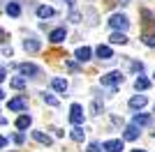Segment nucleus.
Returning <instances> with one entry per match:
<instances>
[{
	"label": "nucleus",
	"instance_id": "obj_25",
	"mask_svg": "<svg viewBox=\"0 0 155 152\" xmlns=\"http://www.w3.org/2000/svg\"><path fill=\"white\" fill-rule=\"evenodd\" d=\"M91 111H93V115H100L104 111V106L100 104V101H93V106H91Z\"/></svg>",
	"mask_w": 155,
	"mask_h": 152
},
{
	"label": "nucleus",
	"instance_id": "obj_38",
	"mask_svg": "<svg viewBox=\"0 0 155 152\" xmlns=\"http://www.w3.org/2000/svg\"><path fill=\"white\" fill-rule=\"evenodd\" d=\"M153 113H155V106H153Z\"/></svg>",
	"mask_w": 155,
	"mask_h": 152
},
{
	"label": "nucleus",
	"instance_id": "obj_30",
	"mask_svg": "<svg viewBox=\"0 0 155 152\" xmlns=\"http://www.w3.org/2000/svg\"><path fill=\"white\" fill-rule=\"evenodd\" d=\"M132 69H134V71H139V74H141V71H143V65H141V62H132Z\"/></svg>",
	"mask_w": 155,
	"mask_h": 152
},
{
	"label": "nucleus",
	"instance_id": "obj_27",
	"mask_svg": "<svg viewBox=\"0 0 155 152\" xmlns=\"http://www.w3.org/2000/svg\"><path fill=\"white\" fill-rule=\"evenodd\" d=\"M2 55H7V58H12V55H14V51H12V46H2Z\"/></svg>",
	"mask_w": 155,
	"mask_h": 152
},
{
	"label": "nucleus",
	"instance_id": "obj_13",
	"mask_svg": "<svg viewBox=\"0 0 155 152\" xmlns=\"http://www.w3.org/2000/svg\"><path fill=\"white\" fill-rule=\"evenodd\" d=\"M91 53H93V51L88 49V46H79L74 55H77V60H79V62H88V60H91Z\"/></svg>",
	"mask_w": 155,
	"mask_h": 152
},
{
	"label": "nucleus",
	"instance_id": "obj_8",
	"mask_svg": "<svg viewBox=\"0 0 155 152\" xmlns=\"http://www.w3.org/2000/svg\"><path fill=\"white\" fill-rule=\"evenodd\" d=\"M5 14H7V16H12V19H19V16H21V5H19V2H14V0H9V2L5 5Z\"/></svg>",
	"mask_w": 155,
	"mask_h": 152
},
{
	"label": "nucleus",
	"instance_id": "obj_5",
	"mask_svg": "<svg viewBox=\"0 0 155 152\" xmlns=\"http://www.w3.org/2000/svg\"><path fill=\"white\" fill-rule=\"evenodd\" d=\"M7 108H9V111H14V113L26 111V108H28V99H26V97H14V99H9Z\"/></svg>",
	"mask_w": 155,
	"mask_h": 152
},
{
	"label": "nucleus",
	"instance_id": "obj_28",
	"mask_svg": "<svg viewBox=\"0 0 155 152\" xmlns=\"http://www.w3.org/2000/svg\"><path fill=\"white\" fill-rule=\"evenodd\" d=\"M65 67H67L70 71H77V69H79V67H77V62H72V60H67V62H65Z\"/></svg>",
	"mask_w": 155,
	"mask_h": 152
},
{
	"label": "nucleus",
	"instance_id": "obj_22",
	"mask_svg": "<svg viewBox=\"0 0 155 152\" xmlns=\"http://www.w3.org/2000/svg\"><path fill=\"white\" fill-rule=\"evenodd\" d=\"M134 88H137V90H148V88H150V81L146 78V76H137Z\"/></svg>",
	"mask_w": 155,
	"mask_h": 152
},
{
	"label": "nucleus",
	"instance_id": "obj_18",
	"mask_svg": "<svg viewBox=\"0 0 155 152\" xmlns=\"http://www.w3.org/2000/svg\"><path fill=\"white\" fill-rule=\"evenodd\" d=\"M30 125H32V118H30V115H19V118H16V129H21V131L28 129Z\"/></svg>",
	"mask_w": 155,
	"mask_h": 152
},
{
	"label": "nucleus",
	"instance_id": "obj_15",
	"mask_svg": "<svg viewBox=\"0 0 155 152\" xmlns=\"http://www.w3.org/2000/svg\"><path fill=\"white\" fill-rule=\"evenodd\" d=\"M70 136H72V141H77V143H81V141L86 138V129L81 125H74V129L70 131Z\"/></svg>",
	"mask_w": 155,
	"mask_h": 152
},
{
	"label": "nucleus",
	"instance_id": "obj_34",
	"mask_svg": "<svg viewBox=\"0 0 155 152\" xmlns=\"http://www.w3.org/2000/svg\"><path fill=\"white\" fill-rule=\"evenodd\" d=\"M0 42H5V30L0 28Z\"/></svg>",
	"mask_w": 155,
	"mask_h": 152
},
{
	"label": "nucleus",
	"instance_id": "obj_19",
	"mask_svg": "<svg viewBox=\"0 0 155 152\" xmlns=\"http://www.w3.org/2000/svg\"><path fill=\"white\" fill-rule=\"evenodd\" d=\"M51 88L56 90V92H67V81H65V78H53L51 81Z\"/></svg>",
	"mask_w": 155,
	"mask_h": 152
},
{
	"label": "nucleus",
	"instance_id": "obj_2",
	"mask_svg": "<svg viewBox=\"0 0 155 152\" xmlns=\"http://www.w3.org/2000/svg\"><path fill=\"white\" fill-rule=\"evenodd\" d=\"M109 25L114 28V30H120V32H125L130 28V19L125 16V14H114L109 19Z\"/></svg>",
	"mask_w": 155,
	"mask_h": 152
},
{
	"label": "nucleus",
	"instance_id": "obj_24",
	"mask_svg": "<svg viewBox=\"0 0 155 152\" xmlns=\"http://www.w3.org/2000/svg\"><path fill=\"white\" fill-rule=\"evenodd\" d=\"M42 99H44V104H49V106H58V99H56L53 95H46V92H44Z\"/></svg>",
	"mask_w": 155,
	"mask_h": 152
},
{
	"label": "nucleus",
	"instance_id": "obj_29",
	"mask_svg": "<svg viewBox=\"0 0 155 152\" xmlns=\"http://www.w3.org/2000/svg\"><path fill=\"white\" fill-rule=\"evenodd\" d=\"M23 138H26V136H23V134H14V143H19V145H21V143H23Z\"/></svg>",
	"mask_w": 155,
	"mask_h": 152
},
{
	"label": "nucleus",
	"instance_id": "obj_11",
	"mask_svg": "<svg viewBox=\"0 0 155 152\" xmlns=\"http://www.w3.org/2000/svg\"><path fill=\"white\" fill-rule=\"evenodd\" d=\"M148 104V99H146V95H134L132 99H130V108H134V111H141L143 106Z\"/></svg>",
	"mask_w": 155,
	"mask_h": 152
},
{
	"label": "nucleus",
	"instance_id": "obj_31",
	"mask_svg": "<svg viewBox=\"0 0 155 152\" xmlns=\"http://www.w3.org/2000/svg\"><path fill=\"white\" fill-rule=\"evenodd\" d=\"M88 152H100V145H97V143H91V145H88Z\"/></svg>",
	"mask_w": 155,
	"mask_h": 152
},
{
	"label": "nucleus",
	"instance_id": "obj_14",
	"mask_svg": "<svg viewBox=\"0 0 155 152\" xmlns=\"http://www.w3.org/2000/svg\"><path fill=\"white\" fill-rule=\"evenodd\" d=\"M37 16L39 19H51V16H56V9L49 5H39L37 7Z\"/></svg>",
	"mask_w": 155,
	"mask_h": 152
},
{
	"label": "nucleus",
	"instance_id": "obj_3",
	"mask_svg": "<svg viewBox=\"0 0 155 152\" xmlns=\"http://www.w3.org/2000/svg\"><path fill=\"white\" fill-rule=\"evenodd\" d=\"M16 69L21 71V76H26V78H35L39 74V67L32 62H23V65H16Z\"/></svg>",
	"mask_w": 155,
	"mask_h": 152
},
{
	"label": "nucleus",
	"instance_id": "obj_32",
	"mask_svg": "<svg viewBox=\"0 0 155 152\" xmlns=\"http://www.w3.org/2000/svg\"><path fill=\"white\" fill-rule=\"evenodd\" d=\"M7 78V71H5V67H0V83Z\"/></svg>",
	"mask_w": 155,
	"mask_h": 152
},
{
	"label": "nucleus",
	"instance_id": "obj_9",
	"mask_svg": "<svg viewBox=\"0 0 155 152\" xmlns=\"http://www.w3.org/2000/svg\"><path fill=\"white\" fill-rule=\"evenodd\" d=\"M23 49L30 51V53H37V51L42 49V42H39L37 37H28V39H23Z\"/></svg>",
	"mask_w": 155,
	"mask_h": 152
},
{
	"label": "nucleus",
	"instance_id": "obj_6",
	"mask_svg": "<svg viewBox=\"0 0 155 152\" xmlns=\"http://www.w3.org/2000/svg\"><path fill=\"white\" fill-rule=\"evenodd\" d=\"M65 39H67V30H65V28H56V30H51V35H49V42H51V44H60Z\"/></svg>",
	"mask_w": 155,
	"mask_h": 152
},
{
	"label": "nucleus",
	"instance_id": "obj_37",
	"mask_svg": "<svg viewBox=\"0 0 155 152\" xmlns=\"http://www.w3.org/2000/svg\"><path fill=\"white\" fill-rule=\"evenodd\" d=\"M132 152H146V150H132Z\"/></svg>",
	"mask_w": 155,
	"mask_h": 152
},
{
	"label": "nucleus",
	"instance_id": "obj_10",
	"mask_svg": "<svg viewBox=\"0 0 155 152\" xmlns=\"http://www.w3.org/2000/svg\"><path fill=\"white\" fill-rule=\"evenodd\" d=\"M150 122H153V118L148 113H134V118H132V125L137 127H148Z\"/></svg>",
	"mask_w": 155,
	"mask_h": 152
},
{
	"label": "nucleus",
	"instance_id": "obj_12",
	"mask_svg": "<svg viewBox=\"0 0 155 152\" xmlns=\"http://www.w3.org/2000/svg\"><path fill=\"white\" fill-rule=\"evenodd\" d=\"M95 53H97L100 60H111V58H114V51H111V46H107V44H100Z\"/></svg>",
	"mask_w": 155,
	"mask_h": 152
},
{
	"label": "nucleus",
	"instance_id": "obj_26",
	"mask_svg": "<svg viewBox=\"0 0 155 152\" xmlns=\"http://www.w3.org/2000/svg\"><path fill=\"white\" fill-rule=\"evenodd\" d=\"M70 21H72V23H79V21H81V14H79V12H72L70 14Z\"/></svg>",
	"mask_w": 155,
	"mask_h": 152
},
{
	"label": "nucleus",
	"instance_id": "obj_39",
	"mask_svg": "<svg viewBox=\"0 0 155 152\" xmlns=\"http://www.w3.org/2000/svg\"><path fill=\"white\" fill-rule=\"evenodd\" d=\"M153 78H155V76H153Z\"/></svg>",
	"mask_w": 155,
	"mask_h": 152
},
{
	"label": "nucleus",
	"instance_id": "obj_23",
	"mask_svg": "<svg viewBox=\"0 0 155 152\" xmlns=\"http://www.w3.org/2000/svg\"><path fill=\"white\" fill-rule=\"evenodd\" d=\"M141 42L148 46V49H155V35H150V32H146V35H143Z\"/></svg>",
	"mask_w": 155,
	"mask_h": 152
},
{
	"label": "nucleus",
	"instance_id": "obj_36",
	"mask_svg": "<svg viewBox=\"0 0 155 152\" xmlns=\"http://www.w3.org/2000/svg\"><path fill=\"white\" fill-rule=\"evenodd\" d=\"M67 5H70V7H74V0H67Z\"/></svg>",
	"mask_w": 155,
	"mask_h": 152
},
{
	"label": "nucleus",
	"instance_id": "obj_20",
	"mask_svg": "<svg viewBox=\"0 0 155 152\" xmlns=\"http://www.w3.org/2000/svg\"><path fill=\"white\" fill-rule=\"evenodd\" d=\"M9 88L23 90V88H26V76H14V78H9Z\"/></svg>",
	"mask_w": 155,
	"mask_h": 152
},
{
	"label": "nucleus",
	"instance_id": "obj_17",
	"mask_svg": "<svg viewBox=\"0 0 155 152\" xmlns=\"http://www.w3.org/2000/svg\"><path fill=\"white\" fill-rule=\"evenodd\" d=\"M32 138L37 141V143H42V145H51L53 141H51V136H49V134H44V131H32Z\"/></svg>",
	"mask_w": 155,
	"mask_h": 152
},
{
	"label": "nucleus",
	"instance_id": "obj_16",
	"mask_svg": "<svg viewBox=\"0 0 155 152\" xmlns=\"http://www.w3.org/2000/svg\"><path fill=\"white\" fill-rule=\"evenodd\" d=\"M123 136H125V141H137V138H139V127H137V125H127Z\"/></svg>",
	"mask_w": 155,
	"mask_h": 152
},
{
	"label": "nucleus",
	"instance_id": "obj_4",
	"mask_svg": "<svg viewBox=\"0 0 155 152\" xmlns=\"http://www.w3.org/2000/svg\"><path fill=\"white\" fill-rule=\"evenodd\" d=\"M70 122H72V125H84V106H81V104H72Z\"/></svg>",
	"mask_w": 155,
	"mask_h": 152
},
{
	"label": "nucleus",
	"instance_id": "obj_33",
	"mask_svg": "<svg viewBox=\"0 0 155 152\" xmlns=\"http://www.w3.org/2000/svg\"><path fill=\"white\" fill-rule=\"evenodd\" d=\"M7 145V138H5V136H0V147H5Z\"/></svg>",
	"mask_w": 155,
	"mask_h": 152
},
{
	"label": "nucleus",
	"instance_id": "obj_21",
	"mask_svg": "<svg viewBox=\"0 0 155 152\" xmlns=\"http://www.w3.org/2000/svg\"><path fill=\"white\" fill-rule=\"evenodd\" d=\"M109 42H111V44H127V37H125V32L116 30V32L109 37Z\"/></svg>",
	"mask_w": 155,
	"mask_h": 152
},
{
	"label": "nucleus",
	"instance_id": "obj_7",
	"mask_svg": "<svg viewBox=\"0 0 155 152\" xmlns=\"http://www.w3.org/2000/svg\"><path fill=\"white\" fill-rule=\"evenodd\" d=\"M102 150H107V152H123V141L120 138H111V141H107V143H102Z\"/></svg>",
	"mask_w": 155,
	"mask_h": 152
},
{
	"label": "nucleus",
	"instance_id": "obj_35",
	"mask_svg": "<svg viewBox=\"0 0 155 152\" xmlns=\"http://www.w3.org/2000/svg\"><path fill=\"white\" fill-rule=\"evenodd\" d=\"M0 99H5V90H0Z\"/></svg>",
	"mask_w": 155,
	"mask_h": 152
},
{
	"label": "nucleus",
	"instance_id": "obj_1",
	"mask_svg": "<svg viewBox=\"0 0 155 152\" xmlns=\"http://www.w3.org/2000/svg\"><path fill=\"white\" fill-rule=\"evenodd\" d=\"M123 81H125L123 71H109V74L100 76V83H102V85H109V88H118Z\"/></svg>",
	"mask_w": 155,
	"mask_h": 152
}]
</instances>
